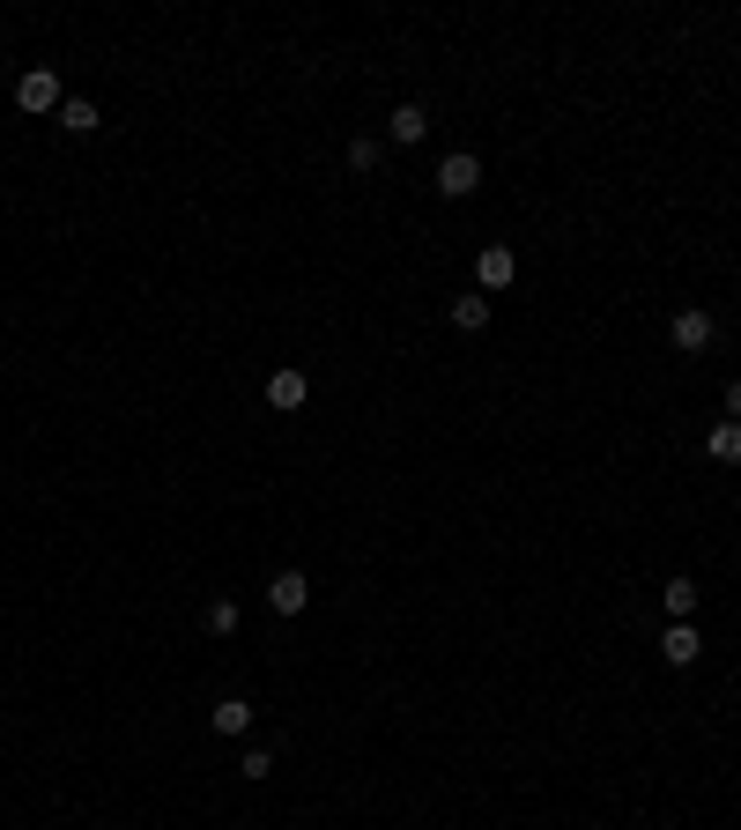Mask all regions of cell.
<instances>
[{
    "mask_svg": "<svg viewBox=\"0 0 741 830\" xmlns=\"http://www.w3.org/2000/svg\"><path fill=\"white\" fill-rule=\"evenodd\" d=\"M475 186H482V156H467V149H453V156L438 164V193H445V201H467Z\"/></svg>",
    "mask_w": 741,
    "mask_h": 830,
    "instance_id": "obj_1",
    "label": "cell"
},
{
    "mask_svg": "<svg viewBox=\"0 0 741 830\" xmlns=\"http://www.w3.org/2000/svg\"><path fill=\"white\" fill-rule=\"evenodd\" d=\"M512 275H519V260H512L504 246H482V252H475V290H482V297L512 290Z\"/></svg>",
    "mask_w": 741,
    "mask_h": 830,
    "instance_id": "obj_2",
    "label": "cell"
},
{
    "mask_svg": "<svg viewBox=\"0 0 741 830\" xmlns=\"http://www.w3.org/2000/svg\"><path fill=\"white\" fill-rule=\"evenodd\" d=\"M15 104H23V112H60V104H67V97H60V75H52V67H30V75L15 83Z\"/></svg>",
    "mask_w": 741,
    "mask_h": 830,
    "instance_id": "obj_3",
    "label": "cell"
},
{
    "mask_svg": "<svg viewBox=\"0 0 741 830\" xmlns=\"http://www.w3.org/2000/svg\"><path fill=\"white\" fill-rule=\"evenodd\" d=\"M267 608H275V616H304V608H312V579H304V571H275V579H267Z\"/></svg>",
    "mask_w": 741,
    "mask_h": 830,
    "instance_id": "obj_4",
    "label": "cell"
},
{
    "mask_svg": "<svg viewBox=\"0 0 741 830\" xmlns=\"http://www.w3.org/2000/svg\"><path fill=\"white\" fill-rule=\"evenodd\" d=\"M667 341H675L682 356H698V349H712V312H675V327H667Z\"/></svg>",
    "mask_w": 741,
    "mask_h": 830,
    "instance_id": "obj_5",
    "label": "cell"
},
{
    "mask_svg": "<svg viewBox=\"0 0 741 830\" xmlns=\"http://www.w3.org/2000/svg\"><path fill=\"white\" fill-rule=\"evenodd\" d=\"M660 653H667V667H698L704 638L690 630V622H667V630H660Z\"/></svg>",
    "mask_w": 741,
    "mask_h": 830,
    "instance_id": "obj_6",
    "label": "cell"
},
{
    "mask_svg": "<svg viewBox=\"0 0 741 830\" xmlns=\"http://www.w3.org/2000/svg\"><path fill=\"white\" fill-rule=\"evenodd\" d=\"M267 401H275V408H304V401H312V378L304 372H275L267 378Z\"/></svg>",
    "mask_w": 741,
    "mask_h": 830,
    "instance_id": "obj_7",
    "label": "cell"
},
{
    "mask_svg": "<svg viewBox=\"0 0 741 830\" xmlns=\"http://www.w3.org/2000/svg\"><path fill=\"white\" fill-rule=\"evenodd\" d=\"M704 453L719 460V467H741V423H712L704 430Z\"/></svg>",
    "mask_w": 741,
    "mask_h": 830,
    "instance_id": "obj_8",
    "label": "cell"
},
{
    "mask_svg": "<svg viewBox=\"0 0 741 830\" xmlns=\"http://www.w3.org/2000/svg\"><path fill=\"white\" fill-rule=\"evenodd\" d=\"M453 327L460 334H482V327H490V297H482V290H475V297H453Z\"/></svg>",
    "mask_w": 741,
    "mask_h": 830,
    "instance_id": "obj_9",
    "label": "cell"
},
{
    "mask_svg": "<svg viewBox=\"0 0 741 830\" xmlns=\"http://www.w3.org/2000/svg\"><path fill=\"white\" fill-rule=\"evenodd\" d=\"M698 601H704L698 579H667V622H690V616H698Z\"/></svg>",
    "mask_w": 741,
    "mask_h": 830,
    "instance_id": "obj_10",
    "label": "cell"
},
{
    "mask_svg": "<svg viewBox=\"0 0 741 830\" xmlns=\"http://www.w3.org/2000/svg\"><path fill=\"white\" fill-rule=\"evenodd\" d=\"M386 134H393V141H423V134H430V112H423V104H401V112L386 120Z\"/></svg>",
    "mask_w": 741,
    "mask_h": 830,
    "instance_id": "obj_11",
    "label": "cell"
},
{
    "mask_svg": "<svg viewBox=\"0 0 741 830\" xmlns=\"http://www.w3.org/2000/svg\"><path fill=\"white\" fill-rule=\"evenodd\" d=\"M208 719H215V734H246V727H252V705H246V697H223Z\"/></svg>",
    "mask_w": 741,
    "mask_h": 830,
    "instance_id": "obj_12",
    "label": "cell"
},
{
    "mask_svg": "<svg viewBox=\"0 0 741 830\" xmlns=\"http://www.w3.org/2000/svg\"><path fill=\"white\" fill-rule=\"evenodd\" d=\"M60 126H67V134H97V104H89V97H67V104H60Z\"/></svg>",
    "mask_w": 741,
    "mask_h": 830,
    "instance_id": "obj_13",
    "label": "cell"
},
{
    "mask_svg": "<svg viewBox=\"0 0 741 830\" xmlns=\"http://www.w3.org/2000/svg\"><path fill=\"white\" fill-rule=\"evenodd\" d=\"M208 630H215V638L238 630V601H208Z\"/></svg>",
    "mask_w": 741,
    "mask_h": 830,
    "instance_id": "obj_14",
    "label": "cell"
},
{
    "mask_svg": "<svg viewBox=\"0 0 741 830\" xmlns=\"http://www.w3.org/2000/svg\"><path fill=\"white\" fill-rule=\"evenodd\" d=\"M238 771H246V779H267V771H275V756H267V749H246V764H238Z\"/></svg>",
    "mask_w": 741,
    "mask_h": 830,
    "instance_id": "obj_15",
    "label": "cell"
},
{
    "mask_svg": "<svg viewBox=\"0 0 741 830\" xmlns=\"http://www.w3.org/2000/svg\"><path fill=\"white\" fill-rule=\"evenodd\" d=\"M349 164H356V171H378V141H349Z\"/></svg>",
    "mask_w": 741,
    "mask_h": 830,
    "instance_id": "obj_16",
    "label": "cell"
},
{
    "mask_svg": "<svg viewBox=\"0 0 741 830\" xmlns=\"http://www.w3.org/2000/svg\"><path fill=\"white\" fill-rule=\"evenodd\" d=\"M727 423H741V378L727 386Z\"/></svg>",
    "mask_w": 741,
    "mask_h": 830,
    "instance_id": "obj_17",
    "label": "cell"
}]
</instances>
